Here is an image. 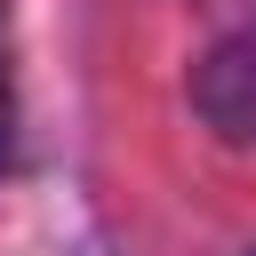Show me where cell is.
Here are the masks:
<instances>
[]
</instances>
